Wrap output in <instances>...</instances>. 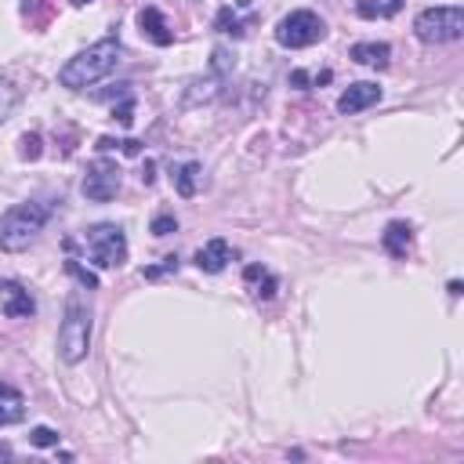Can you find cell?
<instances>
[{"label": "cell", "mask_w": 464, "mask_h": 464, "mask_svg": "<svg viewBox=\"0 0 464 464\" xmlns=\"http://www.w3.org/2000/svg\"><path fill=\"white\" fill-rule=\"evenodd\" d=\"M0 308L7 319H29L36 312V301L29 297V290L14 279H0Z\"/></svg>", "instance_id": "obj_8"}, {"label": "cell", "mask_w": 464, "mask_h": 464, "mask_svg": "<svg viewBox=\"0 0 464 464\" xmlns=\"http://www.w3.org/2000/svg\"><path fill=\"white\" fill-rule=\"evenodd\" d=\"M406 0H359V14L362 18H392L402 11Z\"/></svg>", "instance_id": "obj_17"}, {"label": "cell", "mask_w": 464, "mask_h": 464, "mask_svg": "<svg viewBox=\"0 0 464 464\" xmlns=\"http://www.w3.org/2000/svg\"><path fill=\"white\" fill-rule=\"evenodd\" d=\"M47 218H51V210L44 203H36V199L7 207L4 218H0V250H7V254L25 250L36 239V232L47 225Z\"/></svg>", "instance_id": "obj_2"}, {"label": "cell", "mask_w": 464, "mask_h": 464, "mask_svg": "<svg viewBox=\"0 0 464 464\" xmlns=\"http://www.w3.org/2000/svg\"><path fill=\"white\" fill-rule=\"evenodd\" d=\"M138 25H141V33H145V36H149L156 47H170V44H174V33H170L167 18L160 14V7H141Z\"/></svg>", "instance_id": "obj_10"}, {"label": "cell", "mask_w": 464, "mask_h": 464, "mask_svg": "<svg viewBox=\"0 0 464 464\" xmlns=\"http://www.w3.org/2000/svg\"><path fill=\"white\" fill-rule=\"evenodd\" d=\"M214 25H218V33H232V36H239V33H243V22L236 18V11H232V7H221Z\"/></svg>", "instance_id": "obj_19"}, {"label": "cell", "mask_w": 464, "mask_h": 464, "mask_svg": "<svg viewBox=\"0 0 464 464\" xmlns=\"http://www.w3.org/2000/svg\"><path fill=\"white\" fill-rule=\"evenodd\" d=\"M14 105H18V91H14L7 80H0V123L14 112Z\"/></svg>", "instance_id": "obj_20"}, {"label": "cell", "mask_w": 464, "mask_h": 464, "mask_svg": "<svg viewBox=\"0 0 464 464\" xmlns=\"http://www.w3.org/2000/svg\"><path fill=\"white\" fill-rule=\"evenodd\" d=\"M348 58L359 62V65H370V69H384L388 58H392V47L388 44H377V40H362V44H352Z\"/></svg>", "instance_id": "obj_12"}, {"label": "cell", "mask_w": 464, "mask_h": 464, "mask_svg": "<svg viewBox=\"0 0 464 464\" xmlns=\"http://www.w3.org/2000/svg\"><path fill=\"white\" fill-rule=\"evenodd\" d=\"M120 58H123V47H120V40H116V36L98 40V44H91L87 51L72 54V58L58 69V83H62V87H69V91H83V87H91V83L105 80V76L120 65Z\"/></svg>", "instance_id": "obj_1"}, {"label": "cell", "mask_w": 464, "mask_h": 464, "mask_svg": "<svg viewBox=\"0 0 464 464\" xmlns=\"http://www.w3.org/2000/svg\"><path fill=\"white\" fill-rule=\"evenodd\" d=\"M373 102H381V87H377V83H370V80H359V83H348V91L337 98V112L355 116V112L370 109Z\"/></svg>", "instance_id": "obj_9"}, {"label": "cell", "mask_w": 464, "mask_h": 464, "mask_svg": "<svg viewBox=\"0 0 464 464\" xmlns=\"http://www.w3.org/2000/svg\"><path fill=\"white\" fill-rule=\"evenodd\" d=\"M330 76H334L330 69H323V72H304V69H294V72H290V87H304V91H308V87H315V83H326Z\"/></svg>", "instance_id": "obj_18"}, {"label": "cell", "mask_w": 464, "mask_h": 464, "mask_svg": "<svg viewBox=\"0 0 464 464\" xmlns=\"http://www.w3.org/2000/svg\"><path fill=\"white\" fill-rule=\"evenodd\" d=\"M91 352V308L80 294H69L65 301V315L58 326V355L65 362H80Z\"/></svg>", "instance_id": "obj_3"}, {"label": "cell", "mask_w": 464, "mask_h": 464, "mask_svg": "<svg viewBox=\"0 0 464 464\" xmlns=\"http://www.w3.org/2000/svg\"><path fill=\"white\" fill-rule=\"evenodd\" d=\"M29 442H33V446H58V431L47 428V424H40V428L29 431Z\"/></svg>", "instance_id": "obj_21"}, {"label": "cell", "mask_w": 464, "mask_h": 464, "mask_svg": "<svg viewBox=\"0 0 464 464\" xmlns=\"http://www.w3.org/2000/svg\"><path fill=\"white\" fill-rule=\"evenodd\" d=\"M72 4H91V0H72Z\"/></svg>", "instance_id": "obj_27"}, {"label": "cell", "mask_w": 464, "mask_h": 464, "mask_svg": "<svg viewBox=\"0 0 464 464\" xmlns=\"http://www.w3.org/2000/svg\"><path fill=\"white\" fill-rule=\"evenodd\" d=\"M381 243H384V250H388L392 257H406L410 246H413V228H410L406 221H388Z\"/></svg>", "instance_id": "obj_13"}, {"label": "cell", "mask_w": 464, "mask_h": 464, "mask_svg": "<svg viewBox=\"0 0 464 464\" xmlns=\"http://www.w3.org/2000/svg\"><path fill=\"white\" fill-rule=\"evenodd\" d=\"M228 261H232V246L225 239H210L196 250V268L199 272H221Z\"/></svg>", "instance_id": "obj_11"}, {"label": "cell", "mask_w": 464, "mask_h": 464, "mask_svg": "<svg viewBox=\"0 0 464 464\" xmlns=\"http://www.w3.org/2000/svg\"><path fill=\"white\" fill-rule=\"evenodd\" d=\"M413 33L424 44H453L464 36V7L442 4V7H424L413 18Z\"/></svg>", "instance_id": "obj_4"}, {"label": "cell", "mask_w": 464, "mask_h": 464, "mask_svg": "<svg viewBox=\"0 0 464 464\" xmlns=\"http://www.w3.org/2000/svg\"><path fill=\"white\" fill-rule=\"evenodd\" d=\"M232 65H236V58H228V51H225V47H218V51H214V69H218V72H225V69H232Z\"/></svg>", "instance_id": "obj_25"}, {"label": "cell", "mask_w": 464, "mask_h": 464, "mask_svg": "<svg viewBox=\"0 0 464 464\" xmlns=\"http://www.w3.org/2000/svg\"><path fill=\"white\" fill-rule=\"evenodd\" d=\"M18 156H22V160H36V156H40V134H22Z\"/></svg>", "instance_id": "obj_22"}, {"label": "cell", "mask_w": 464, "mask_h": 464, "mask_svg": "<svg viewBox=\"0 0 464 464\" xmlns=\"http://www.w3.org/2000/svg\"><path fill=\"white\" fill-rule=\"evenodd\" d=\"M243 279H246V286H250V294L254 297H272L276 290H279V283H276V276L268 272V268H261V265H246V272H243Z\"/></svg>", "instance_id": "obj_16"}, {"label": "cell", "mask_w": 464, "mask_h": 464, "mask_svg": "<svg viewBox=\"0 0 464 464\" xmlns=\"http://www.w3.org/2000/svg\"><path fill=\"white\" fill-rule=\"evenodd\" d=\"M323 36H326V22H323L315 11H308V7L283 14L279 25H276V44H279V47H290V51L312 47V44H319Z\"/></svg>", "instance_id": "obj_5"}, {"label": "cell", "mask_w": 464, "mask_h": 464, "mask_svg": "<svg viewBox=\"0 0 464 464\" xmlns=\"http://www.w3.org/2000/svg\"><path fill=\"white\" fill-rule=\"evenodd\" d=\"M199 185H203V163H196V160H188V163H181V167H174V188H178V196H185V199H192V196L199 192Z\"/></svg>", "instance_id": "obj_14"}, {"label": "cell", "mask_w": 464, "mask_h": 464, "mask_svg": "<svg viewBox=\"0 0 464 464\" xmlns=\"http://www.w3.org/2000/svg\"><path fill=\"white\" fill-rule=\"evenodd\" d=\"M178 232V218L174 214H156L152 218V236H170Z\"/></svg>", "instance_id": "obj_23"}, {"label": "cell", "mask_w": 464, "mask_h": 464, "mask_svg": "<svg viewBox=\"0 0 464 464\" xmlns=\"http://www.w3.org/2000/svg\"><path fill=\"white\" fill-rule=\"evenodd\" d=\"M120 181H123V170L116 160H94L87 163V174L80 181V192L94 203H109L116 192H120Z\"/></svg>", "instance_id": "obj_7"}, {"label": "cell", "mask_w": 464, "mask_h": 464, "mask_svg": "<svg viewBox=\"0 0 464 464\" xmlns=\"http://www.w3.org/2000/svg\"><path fill=\"white\" fill-rule=\"evenodd\" d=\"M87 254H91V261L98 268H120L127 261V236H123V228L109 225V221L87 228Z\"/></svg>", "instance_id": "obj_6"}, {"label": "cell", "mask_w": 464, "mask_h": 464, "mask_svg": "<svg viewBox=\"0 0 464 464\" xmlns=\"http://www.w3.org/2000/svg\"><path fill=\"white\" fill-rule=\"evenodd\" d=\"M0 457H11V450H7V446H0Z\"/></svg>", "instance_id": "obj_26"}, {"label": "cell", "mask_w": 464, "mask_h": 464, "mask_svg": "<svg viewBox=\"0 0 464 464\" xmlns=\"http://www.w3.org/2000/svg\"><path fill=\"white\" fill-rule=\"evenodd\" d=\"M65 268H69V272H72V276H76V279H80L87 290H94V286H98V276H94V272H87L80 261H72V257H69V261H65Z\"/></svg>", "instance_id": "obj_24"}, {"label": "cell", "mask_w": 464, "mask_h": 464, "mask_svg": "<svg viewBox=\"0 0 464 464\" xmlns=\"http://www.w3.org/2000/svg\"><path fill=\"white\" fill-rule=\"evenodd\" d=\"M22 417H25V399H22V392L0 381V428H4V424H18Z\"/></svg>", "instance_id": "obj_15"}]
</instances>
